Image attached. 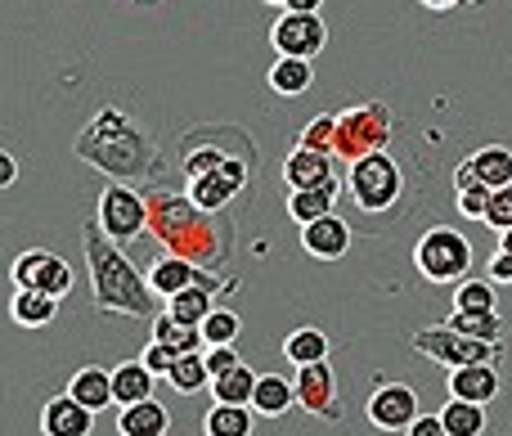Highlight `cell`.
I'll use <instances>...</instances> for the list:
<instances>
[{
	"label": "cell",
	"mask_w": 512,
	"mask_h": 436,
	"mask_svg": "<svg viewBox=\"0 0 512 436\" xmlns=\"http://www.w3.org/2000/svg\"><path fill=\"white\" fill-rule=\"evenodd\" d=\"M283 360H288L292 369L328 360V338H324V329H315V324H297V329L283 338Z\"/></svg>",
	"instance_id": "obj_25"
},
{
	"label": "cell",
	"mask_w": 512,
	"mask_h": 436,
	"mask_svg": "<svg viewBox=\"0 0 512 436\" xmlns=\"http://www.w3.org/2000/svg\"><path fill=\"white\" fill-rule=\"evenodd\" d=\"M441 423H445V432L450 436H481L486 432V405L450 396V405L441 410Z\"/></svg>",
	"instance_id": "obj_30"
},
{
	"label": "cell",
	"mask_w": 512,
	"mask_h": 436,
	"mask_svg": "<svg viewBox=\"0 0 512 436\" xmlns=\"http://www.w3.org/2000/svg\"><path fill=\"white\" fill-rule=\"evenodd\" d=\"M414 266L427 284H463L472 270V243L454 225H432L414 243Z\"/></svg>",
	"instance_id": "obj_5"
},
{
	"label": "cell",
	"mask_w": 512,
	"mask_h": 436,
	"mask_svg": "<svg viewBox=\"0 0 512 436\" xmlns=\"http://www.w3.org/2000/svg\"><path fill=\"white\" fill-rule=\"evenodd\" d=\"M490 194H495V189L490 185H468V189H459V212L468 216V221H486V207H490Z\"/></svg>",
	"instance_id": "obj_40"
},
{
	"label": "cell",
	"mask_w": 512,
	"mask_h": 436,
	"mask_svg": "<svg viewBox=\"0 0 512 436\" xmlns=\"http://www.w3.org/2000/svg\"><path fill=\"white\" fill-rule=\"evenodd\" d=\"M450 324L454 333L463 338H477V342H504V315L490 311V315H463V311H450Z\"/></svg>",
	"instance_id": "obj_34"
},
{
	"label": "cell",
	"mask_w": 512,
	"mask_h": 436,
	"mask_svg": "<svg viewBox=\"0 0 512 436\" xmlns=\"http://www.w3.org/2000/svg\"><path fill=\"white\" fill-rule=\"evenodd\" d=\"M391 135H396V117L387 104L369 99V104H355L346 113H337V158L360 162L369 153L387 149Z\"/></svg>",
	"instance_id": "obj_6"
},
{
	"label": "cell",
	"mask_w": 512,
	"mask_h": 436,
	"mask_svg": "<svg viewBox=\"0 0 512 436\" xmlns=\"http://www.w3.org/2000/svg\"><path fill=\"white\" fill-rule=\"evenodd\" d=\"M256 378H261V374H252L248 365H234L230 374L212 378V396H216L221 405H252V396H256Z\"/></svg>",
	"instance_id": "obj_32"
},
{
	"label": "cell",
	"mask_w": 512,
	"mask_h": 436,
	"mask_svg": "<svg viewBox=\"0 0 512 436\" xmlns=\"http://www.w3.org/2000/svg\"><path fill=\"white\" fill-rule=\"evenodd\" d=\"M463 5H481V0H463Z\"/></svg>",
	"instance_id": "obj_51"
},
{
	"label": "cell",
	"mask_w": 512,
	"mask_h": 436,
	"mask_svg": "<svg viewBox=\"0 0 512 436\" xmlns=\"http://www.w3.org/2000/svg\"><path fill=\"white\" fill-rule=\"evenodd\" d=\"M9 315H14L23 329H45L59 315V297L41 293V288H18L14 302H9Z\"/></svg>",
	"instance_id": "obj_24"
},
{
	"label": "cell",
	"mask_w": 512,
	"mask_h": 436,
	"mask_svg": "<svg viewBox=\"0 0 512 436\" xmlns=\"http://www.w3.org/2000/svg\"><path fill=\"white\" fill-rule=\"evenodd\" d=\"M292 405H297V383H288L283 374H261L256 378L252 410L261 414V419H283Z\"/></svg>",
	"instance_id": "obj_22"
},
{
	"label": "cell",
	"mask_w": 512,
	"mask_h": 436,
	"mask_svg": "<svg viewBox=\"0 0 512 436\" xmlns=\"http://www.w3.org/2000/svg\"><path fill=\"white\" fill-rule=\"evenodd\" d=\"M95 432V410L77 401V396H50L41 410V436H90Z\"/></svg>",
	"instance_id": "obj_16"
},
{
	"label": "cell",
	"mask_w": 512,
	"mask_h": 436,
	"mask_svg": "<svg viewBox=\"0 0 512 436\" xmlns=\"http://www.w3.org/2000/svg\"><path fill=\"white\" fill-rule=\"evenodd\" d=\"M315 86V68H310V59H292V54H279L270 68V90L283 99H297L306 95V90Z\"/></svg>",
	"instance_id": "obj_26"
},
{
	"label": "cell",
	"mask_w": 512,
	"mask_h": 436,
	"mask_svg": "<svg viewBox=\"0 0 512 436\" xmlns=\"http://www.w3.org/2000/svg\"><path fill=\"white\" fill-rule=\"evenodd\" d=\"M248 189V162L243 158H230L221 171H207V176H194L185 185V194H189V203L194 207H203V212H212V216H221L225 207L234 203V198Z\"/></svg>",
	"instance_id": "obj_10"
},
{
	"label": "cell",
	"mask_w": 512,
	"mask_h": 436,
	"mask_svg": "<svg viewBox=\"0 0 512 436\" xmlns=\"http://www.w3.org/2000/svg\"><path fill=\"white\" fill-rule=\"evenodd\" d=\"M207 365H212V378H221V374H230L234 365H243V360L234 347H207Z\"/></svg>",
	"instance_id": "obj_43"
},
{
	"label": "cell",
	"mask_w": 512,
	"mask_h": 436,
	"mask_svg": "<svg viewBox=\"0 0 512 436\" xmlns=\"http://www.w3.org/2000/svg\"><path fill=\"white\" fill-rule=\"evenodd\" d=\"M405 436H450V432H445L441 414H418V419L409 423V432H405Z\"/></svg>",
	"instance_id": "obj_44"
},
{
	"label": "cell",
	"mask_w": 512,
	"mask_h": 436,
	"mask_svg": "<svg viewBox=\"0 0 512 436\" xmlns=\"http://www.w3.org/2000/svg\"><path fill=\"white\" fill-rule=\"evenodd\" d=\"M18 180V158L9 149H0V189H9Z\"/></svg>",
	"instance_id": "obj_45"
},
{
	"label": "cell",
	"mask_w": 512,
	"mask_h": 436,
	"mask_svg": "<svg viewBox=\"0 0 512 436\" xmlns=\"http://www.w3.org/2000/svg\"><path fill=\"white\" fill-rule=\"evenodd\" d=\"M346 194L369 216L391 212V207L400 203V194H405V171H400V162L391 158L387 149H378V153H369V158L351 162V171H346Z\"/></svg>",
	"instance_id": "obj_4"
},
{
	"label": "cell",
	"mask_w": 512,
	"mask_h": 436,
	"mask_svg": "<svg viewBox=\"0 0 512 436\" xmlns=\"http://www.w3.org/2000/svg\"><path fill=\"white\" fill-rule=\"evenodd\" d=\"M301 248L310 252L315 261H337L351 252V225L342 221V216H319V221L301 225Z\"/></svg>",
	"instance_id": "obj_17"
},
{
	"label": "cell",
	"mask_w": 512,
	"mask_h": 436,
	"mask_svg": "<svg viewBox=\"0 0 512 436\" xmlns=\"http://www.w3.org/2000/svg\"><path fill=\"white\" fill-rule=\"evenodd\" d=\"M481 225H490V230H512V185H504V189H495L490 194V207H486V221Z\"/></svg>",
	"instance_id": "obj_39"
},
{
	"label": "cell",
	"mask_w": 512,
	"mask_h": 436,
	"mask_svg": "<svg viewBox=\"0 0 512 436\" xmlns=\"http://www.w3.org/2000/svg\"><path fill=\"white\" fill-rule=\"evenodd\" d=\"M77 158L104 171L108 180H153L162 176V153L149 144V135L122 113V108H99L77 135Z\"/></svg>",
	"instance_id": "obj_1"
},
{
	"label": "cell",
	"mask_w": 512,
	"mask_h": 436,
	"mask_svg": "<svg viewBox=\"0 0 512 436\" xmlns=\"http://www.w3.org/2000/svg\"><path fill=\"white\" fill-rule=\"evenodd\" d=\"M225 162H230V153L216 149V144H194V149L185 153V176H207V171H221Z\"/></svg>",
	"instance_id": "obj_38"
},
{
	"label": "cell",
	"mask_w": 512,
	"mask_h": 436,
	"mask_svg": "<svg viewBox=\"0 0 512 436\" xmlns=\"http://www.w3.org/2000/svg\"><path fill=\"white\" fill-rule=\"evenodd\" d=\"M256 419H261V414H256L252 405H221L216 401L212 410L203 414V436H252Z\"/></svg>",
	"instance_id": "obj_23"
},
{
	"label": "cell",
	"mask_w": 512,
	"mask_h": 436,
	"mask_svg": "<svg viewBox=\"0 0 512 436\" xmlns=\"http://www.w3.org/2000/svg\"><path fill=\"white\" fill-rule=\"evenodd\" d=\"M216 311V288H185V293L167 297V315H176L180 324H203Z\"/></svg>",
	"instance_id": "obj_31"
},
{
	"label": "cell",
	"mask_w": 512,
	"mask_h": 436,
	"mask_svg": "<svg viewBox=\"0 0 512 436\" xmlns=\"http://www.w3.org/2000/svg\"><path fill=\"white\" fill-rule=\"evenodd\" d=\"M81 252H86V270H90V288H95V311L104 315H153L158 293L149 288V275L131 266V257L122 252V243L108 239L104 225L86 221L81 225Z\"/></svg>",
	"instance_id": "obj_2"
},
{
	"label": "cell",
	"mask_w": 512,
	"mask_h": 436,
	"mask_svg": "<svg viewBox=\"0 0 512 436\" xmlns=\"http://www.w3.org/2000/svg\"><path fill=\"white\" fill-rule=\"evenodd\" d=\"M337 203L333 189H288V216L297 225H310L319 221V216H328Z\"/></svg>",
	"instance_id": "obj_33"
},
{
	"label": "cell",
	"mask_w": 512,
	"mask_h": 436,
	"mask_svg": "<svg viewBox=\"0 0 512 436\" xmlns=\"http://www.w3.org/2000/svg\"><path fill=\"white\" fill-rule=\"evenodd\" d=\"M292 383H297V405L306 414H315V419H324V423L342 419V405H337V374H333L328 360H319V365H301Z\"/></svg>",
	"instance_id": "obj_12"
},
{
	"label": "cell",
	"mask_w": 512,
	"mask_h": 436,
	"mask_svg": "<svg viewBox=\"0 0 512 436\" xmlns=\"http://www.w3.org/2000/svg\"><path fill=\"white\" fill-rule=\"evenodd\" d=\"M153 383H158V374H153L144 360H122V365H113V405L126 410V405L149 401Z\"/></svg>",
	"instance_id": "obj_19"
},
{
	"label": "cell",
	"mask_w": 512,
	"mask_h": 436,
	"mask_svg": "<svg viewBox=\"0 0 512 436\" xmlns=\"http://www.w3.org/2000/svg\"><path fill=\"white\" fill-rule=\"evenodd\" d=\"M68 396H77L86 410L104 414L113 405V369H99V365H86L68 378Z\"/></svg>",
	"instance_id": "obj_21"
},
{
	"label": "cell",
	"mask_w": 512,
	"mask_h": 436,
	"mask_svg": "<svg viewBox=\"0 0 512 436\" xmlns=\"http://www.w3.org/2000/svg\"><path fill=\"white\" fill-rule=\"evenodd\" d=\"M167 383L176 387L180 396H198L203 387H212V365H207L203 351H185V356L176 360V369L167 374Z\"/></svg>",
	"instance_id": "obj_28"
},
{
	"label": "cell",
	"mask_w": 512,
	"mask_h": 436,
	"mask_svg": "<svg viewBox=\"0 0 512 436\" xmlns=\"http://www.w3.org/2000/svg\"><path fill=\"white\" fill-rule=\"evenodd\" d=\"M333 158H337V153L292 149L288 158H283V185H288V189H333V194H342Z\"/></svg>",
	"instance_id": "obj_15"
},
{
	"label": "cell",
	"mask_w": 512,
	"mask_h": 436,
	"mask_svg": "<svg viewBox=\"0 0 512 436\" xmlns=\"http://www.w3.org/2000/svg\"><path fill=\"white\" fill-rule=\"evenodd\" d=\"M454 311L490 315L495 311V284H490V279H463V284L454 288Z\"/></svg>",
	"instance_id": "obj_35"
},
{
	"label": "cell",
	"mask_w": 512,
	"mask_h": 436,
	"mask_svg": "<svg viewBox=\"0 0 512 436\" xmlns=\"http://www.w3.org/2000/svg\"><path fill=\"white\" fill-rule=\"evenodd\" d=\"M131 5H158V0H131Z\"/></svg>",
	"instance_id": "obj_49"
},
{
	"label": "cell",
	"mask_w": 512,
	"mask_h": 436,
	"mask_svg": "<svg viewBox=\"0 0 512 436\" xmlns=\"http://www.w3.org/2000/svg\"><path fill=\"white\" fill-rule=\"evenodd\" d=\"M140 360H144V365H149V369H153V374H158V378H167L171 369H176L180 351H176V347H167V342H149Z\"/></svg>",
	"instance_id": "obj_41"
},
{
	"label": "cell",
	"mask_w": 512,
	"mask_h": 436,
	"mask_svg": "<svg viewBox=\"0 0 512 436\" xmlns=\"http://www.w3.org/2000/svg\"><path fill=\"white\" fill-rule=\"evenodd\" d=\"M153 342H167V347H176L180 356L185 351H198V347H207V338H203V324H180L176 315H153Z\"/></svg>",
	"instance_id": "obj_29"
},
{
	"label": "cell",
	"mask_w": 512,
	"mask_h": 436,
	"mask_svg": "<svg viewBox=\"0 0 512 436\" xmlns=\"http://www.w3.org/2000/svg\"><path fill=\"white\" fill-rule=\"evenodd\" d=\"M265 5H279V9H283V0H265Z\"/></svg>",
	"instance_id": "obj_50"
},
{
	"label": "cell",
	"mask_w": 512,
	"mask_h": 436,
	"mask_svg": "<svg viewBox=\"0 0 512 436\" xmlns=\"http://www.w3.org/2000/svg\"><path fill=\"white\" fill-rule=\"evenodd\" d=\"M427 9H454V5H463V0H423Z\"/></svg>",
	"instance_id": "obj_47"
},
{
	"label": "cell",
	"mask_w": 512,
	"mask_h": 436,
	"mask_svg": "<svg viewBox=\"0 0 512 436\" xmlns=\"http://www.w3.org/2000/svg\"><path fill=\"white\" fill-rule=\"evenodd\" d=\"M95 221L104 225L108 239L131 243V239H140V234H149V203H144L140 189L113 180V185H104V194H99V216Z\"/></svg>",
	"instance_id": "obj_8"
},
{
	"label": "cell",
	"mask_w": 512,
	"mask_h": 436,
	"mask_svg": "<svg viewBox=\"0 0 512 436\" xmlns=\"http://www.w3.org/2000/svg\"><path fill=\"white\" fill-rule=\"evenodd\" d=\"M117 432L122 436H167L171 432V410L162 401H140V405H126L117 414Z\"/></svg>",
	"instance_id": "obj_20"
},
{
	"label": "cell",
	"mask_w": 512,
	"mask_h": 436,
	"mask_svg": "<svg viewBox=\"0 0 512 436\" xmlns=\"http://www.w3.org/2000/svg\"><path fill=\"white\" fill-rule=\"evenodd\" d=\"M297 149H319V153H337V113L310 117L297 135Z\"/></svg>",
	"instance_id": "obj_36"
},
{
	"label": "cell",
	"mask_w": 512,
	"mask_h": 436,
	"mask_svg": "<svg viewBox=\"0 0 512 436\" xmlns=\"http://www.w3.org/2000/svg\"><path fill=\"white\" fill-rule=\"evenodd\" d=\"M283 9H288V14H319L324 0H283Z\"/></svg>",
	"instance_id": "obj_46"
},
{
	"label": "cell",
	"mask_w": 512,
	"mask_h": 436,
	"mask_svg": "<svg viewBox=\"0 0 512 436\" xmlns=\"http://www.w3.org/2000/svg\"><path fill=\"white\" fill-rule=\"evenodd\" d=\"M486 279H490V284H499V288L512 284V252L508 248H499L495 257L486 261Z\"/></svg>",
	"instance_id": "obj_42"
},
{
	"label": "cell",
	"mask_w": 512,
	"mask_h": 436,
	"mask_svg": "<svg viewBox=\"0 0 512 436\" xmlns=\"http://www.w3.org/2000/svg\"><path fill=\"white\" fill-rule=\"evenodd\" d=\"M468 162H472L481 185H490V189L512 185V149H504V144H481Z\"/></svg>",
	"instance_id": "obj_27"
},
{
	"label": "cell",
	"mask_w": 512,
	"mask_h": 436,
	"mask_svg": "<svg viewBox=\"0 0 512 436\" xmlns=\"http://www.w3.org/2000/svg\"><path fill=\"white\" fill-rule=\"evenodd\" d=\"M149 288L167 302V297L185 293V288H216V293H234V279H216L212 266H203V261H189V257H176V252H167V257H158L149 270Z\"/></svg>",
	"instance_id": "obj_9"
},
{
	"label": "cell",
	"mask_w": 512,
	"mask_h": 436,
	"mask_svg": "<svg viewBox=\"0 0 512 436\" xmlns=\"http://www.w3.org/2000/svg\"><path fill=\"white\" fill-rule=\"evenodd\" d=\"M144 203H149V234L162 243V252H176V257L212 266L230 248V234L216 230L212 212L194 207L189 194H171L167 185H149Z\"/></svg>",
	"instance_id": "obj_3"
},
{
	"label": "cell",
	"mask_w": 512,
	"mask_h": 436,
	"mask_svg": "<svg viewBox=\"0 0 512 436\" xmlns=\"http://www.w3.org/2000/svg\"><path fill=\"white\" fill-rule=\"evenodd\" d=\"M418 392L409 383H378L369 396V423L382 432H409V423L418 419Z\"/></svg>",
	"instance_id": "obj_14"
},
{
	"label": "cell",
	"mask_w": 512,
	"mask_h": 436,
	"mask_svg": "<svg viewBox=\"0 0 512 436\" xmlns=\"http://www.w3.org/2000/svg\"><path fill=\"white\" fill-rule=\"evenodd\" d=\"M270 41L279 54H292V59H315L319 50L328 45V27L319 14H288L283 9V18L270 27Z\"/></svg>",
	"instance_id": "obj_13"
},
{
	"label": "cell",
	"mask_w": 512,
	"mask_h": 436,
	"mask_svg": "<svg viewBox=\"0 0 512 436\" xmlns=\"http://www.w3.org/2000/svg\"><path fill=\"white\" fill-rule=\"evenodd\" d=\"M499 392H504L499 365H463V369H450V396H459V401L490 405Z\"/></svg>",
	"instance_id": "obj_18"
},
{
	"label": "cell",
	"mask_w": 512,
	"mask_h": 436,
	"mask_svg": "<svg viewBox=\"0 0 512 436\" xmlns=\"http://www.w3.org/2000/svg\"><path fill=\"white\" fill-rule=\"evenodd\" d=\"M409 347L418 351V356L436 360V365L445 369H463V365H499V356H504V342H477V338H463V333H454L450 324H436V329H423L409 338Z\"/></svg>",
	"instance_id": "obj_7"
},
{
	"label": "cell",
	"mask_w": 512,
	"mask_h": 436,
	"mask_svg": "<svg viewBox=\"0 0 512 436\" xmlns=\"http://www.w3.org/2000/svg\"><path fill=\"white\" fill-rule=\"evenodd\" d=\"M499 248H508V252H512V230H504V234H499Z\"/></svg>",
	"instance_id": "obj_48"
},
{
	"label": "cell",
	"mask_w": 512,
	"mask_h": 436,
	"mask_svg": "<svg viewBox=\"0 0 512 436\" xmlns=\"http://www.w3.org/2000/svg\"><path fill=\"white\" fill-rule=\"evenodd\" d=\"M239 329H243V320H239L234 311H221V306H216V311L203 320V338H207V347H234Z\"/></svg>",
	"instance_id": "obj_37"
},
{
	"label": "cell",
	"mask_w": 512,
	"mask_h": 436,
	"mask_svg": "<svg viewBox=\"0 0 512 436\" xmlns=\"http://www.w3.org/2000/svg\"><path fill=\"white\" fill-rule=\"evenodd\" d=\"M14 284L18 288H41L50 297H68L72 293V266L50 248H27L14 261Z\"/></svg>",
	"instance_id": "obj_11"
}]
</instances>
